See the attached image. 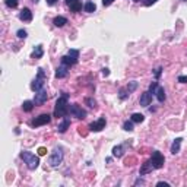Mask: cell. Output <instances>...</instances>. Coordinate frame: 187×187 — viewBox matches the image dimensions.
<instances>
[{
	"mask_svg": "<svg viewBox=\"0 0 187 187\" xmlns=\"http://www.w3.org/2000/svg\"><path fill=\"white\" fill-rule=\"evenodd\" d=\"M135 2H140V0H135Z\"/></svg>",
	"mask_w": 187,
	"mask_h": 187,
	"instance_id": "cell-44",
	"label": "cell"
},
{
	"mask_svg": "<svg viewBox=\"0 0 187 187\" xmlns=\"http://www.w3.org/2000/svg\"><path fill=\"white\" fill-rule=\"evenodd\" d=\"M69 113H70L73 117H76V118H81V120H83V118L86 117V111L83 110L81 105H77V104L69 105Z\"/></svg>",
	"mask_w": 187,
	"mask_h": 187,
	"instance_id": "cell-6",
	"label": "cell"
},
{
	"mask_svg": "<svg viewBox=\"0 0 187 187\" xmlns=\"http://www.w3.org/2000/svg\"><path fill=\"white\" fill-rule=\"evenodd\" d=\"M50 120H51V116L50 114H41L38 116L35 120H32V127H39V126H44V124H48Z\"/></svg>",
	"mask_w": 187,
	"mask_h": 187,
	"instance_id": "cell-7",
	"label": "cell"
},
{
	"mask_svg": "<svg viewBox=\"0 0 187 187\" xmlns=\"http://www.w3.org/2000/svg\"><path fill=\"white\" fill-rule=\"evenodd\" d=\"M170 187V183H165V181H158L156 183V187Z\"/></svg>",
	"mask_w": 187,
	"mask_h": 187,
	"instance_id": "cell-35",
	"label": "cell"
},
{
	"mask_svg": "<svg viewBox=\"0 0 187 187\" xmlns=\"http://www.w3.org/2000/svg\"><path fill=\"white\" fill-rule=\"evenodd\" d=\"M178 82H180V83H187V76H178Z\"/></svg>",
	"mask_w": 187,
	"mask_h": 187,
	"instance_id": "cell-36",
	"label": "cell"
},
{
	"mask_svg": "<svg viewBox=\"0 0 187 187\" xmlns=\"http://www.w3.org/2000/svg\"><path fill=\"white\" fill-rule=\"evenodd\" d=\"M83 9H85V12H88V13H92V12H95L97 6H95V3H92V2H86L85 6H83Z\"/></svg>",
	"mask_w": 187,
	"mask_h": 187,
	"instance_id": "cell-23",
	"label": "cell"
},
{
	"mask_svg": "<svg viewBox=\"0 0 187 187\" xmlns=\"http://www.w3.org/2000/svg\"><path fill=\"white\" fill-rule=\"evenodd\" d=\"M152 102V94L149 92H143L142 95H140V98H139V104L142 105V107H148L149 104Z\"/></svg>",
	"mask_w": 187,
	"mask_h": 187,
	"instance_id": "cell-10",
	"label": "cell"
},
{
	"mask_svg": "<svg viewBox=\"0 0 187 187\" xmlns=\"http://www.w3.org/2000/svg\"><path fill=\"white\" fill-rule=\"evenodd\" d=\"M53 23H54L57 28H61V27H64V25L67 23V19L64 16H56L54 21H53Z\"/></svg>",
	"mask_w": 187,
	"mask_h": 187,
	"instance_id": "cell-17",
	"label": "cell"
},
{
	"mask_svg": "<svg viewBox=\"0 0 187 187\" xmlns=\"http://www.w3.org/2000/svg\"><path fill=\"white\" fill-rule=\"evenodd\" d=\"M47 99H48V95H47V91H45L44 88L35 92V98H34V102H35V105L44 104Z\"/></svg>",
	"mask_w": 187,
	"mask_h": 187,
	"instance_id": "cell-8",
	"label": "cell"
},
{
	"mask_svg": "<svg viewBox=\"0 0 187 187\" xmlns=\"http://www.w3.org/2000/svg\"><path fill=\"white\" fill-rule=\"evenodd\" d=\"M45 2H47V5H48V6H54L59 0H45Z\"/></svg>",
	"mask_w": 187,
	"mask_h": 187,
	"instance_id": "cell-40",
	"label": "cell"
},
{
	"mask_svg": "<svg viewBox=\"0 0 187 187\" xmlns=\"http://www.w3.org/2000/svg\"><path fill=\"white\" fill-rule=\"evenodd\" d=\"M67 73H69V66H64V64H61V66L57 67V70H56V77H57V79L66 77Z\"/></svg>",
	"mask_w": 187,
	"mask_h": 187,
	"instance_id": "cell-13",
	"label": "cell"
},
{
	"mask_svg": "<svg viewBox=\"0 0 187 187\" xmlns=\"http://www.w3.org/2000/svg\"><path fill=\"white\" fill-rule=\"evenodd\" d=\"M5 3L7 7H10V9H15L18 6V3H19V0H5Z\"/></svg>",
	"mask_w": 187,
	"mask_h": 187,
	"instance_id": "cell-27",
	"label": "cell"
},
{
	"mask_svg": "<svg viewBox=\"0 0 187 187\" xmlns=\"http://www.w3.org/2000/svg\"><path fill=\"white\" fill-rule=\"evenodd\" d=\"M69 127H70V120H69L67 117H63V121L57 126V132H59V133H64Z\"/></svg>",
	"mask_w": 187,
	"mask_h": 187,
	"instance_id": "cell-14",
	"label": "cell"
},
{
	"mask_svg": "<svg viewBox=\"0 0 187 187\" xmlns=\"http://www.w3.org/2000/svg\"><path fill=\"white\" fill-rule=\"evenodd\" d=\"M34 105H35V102H34V101H23L22 110H23V111H27V113H29V111H32Z\"/></svg>",
	"mask_w": 187,
	"mask_h": 187,
	"instance_id": "cell-22",
	"label": "cell"
},
{
	"mask_svg": "<svg viewBox=\"0 0 187 187\" xmlns=\"http://www.w3.org/2000/svg\"><path fill=\"white\" fill-rule=\"evenodd\" d=\"M63 158H64V155H63V149L61 148H54V151L51 152L48 158V164L51 167H59V165L63 162Z\"/></svg>",
	"mask_w": 187,
	"mask_h": 187,
	"instance_id": "cell-4",
	"label": "cell"
},
{
	"mask_svg": "<svg viewBox=\"0 0 187 187\" xmlns=\"http://www.w3.org/2000/svg\"><path fill=\"white\" fill-rule=\"evenodd\" d=\"M69 7H70L72 12H81L82 10V3H81L79 0H75L72 5H69Z\"/></svg>",
	"mask_w": 187,
	"mask_h": 187,
	"instance_id": "cell-20",
	"label": "cell"
},
{
	"mask_svg": "<svg viewBox=\"0 0 187 187\" xmlns=\"http://www.w3.org/2000/svg\"><path fill=\"white\" fill-rule=\"evenodd\" d=\"M44 54V50H43V45H37L32 51V59H41Z\"/></svg>",
	"mask_w": 187,
	"mask_h": 187,
	"instance_id": "cell-18",
	"label": "cell"
},
{
	"mask_svg": "<svg viewBox=\"0 0 187 187\" xmlns=\"http://www.w3.org/2000/svg\"><path fill=\"white\" fill-rule=\"evenodd\" d=\"M139 184H145V180H143V178H138V180L135 181V186H139Z\"/></svg>",
	"mask_w": 187,
	"mask_h": 187,
	"instance_id": "cell-39",
	"label": "cell"
},
{
	"mask_svg": "<svg viewBox=\"0 0 187 187\" xmlns=\"http://www.w3.org/2000/svg\"><path fill=\"white\" fill-rule=\"evenodd\" d=\"M151 162H152V165H154L155 170H160V168H162V167H164V162H165L164 155L161 154L160 151H154V152H152Z\"/></svg>",
	"mask_w": 187,
	"mask_h": 187,
	"instance_id": "cell-5",
	"label": "cell"
},
{
	"mask_svg": "<svg viewBox=\"0 0 187 187\" xmlns=\"http://www.w3.org/2000/svg\"><path fill=\"white\" fill-rule=\"evenodd\" d=\"M38 154L39 155H45V154H47V149H45V148H39L38 149Z\"/></svg>",
	"mask_w": 187,
	"mask_h": 187,
	"instance_id": "cell-41",
	"label": "cell"
},
{
	"mask_svg": "<svg viewBox=\"0 0 187 187\" xmlns=\"http://www.w3.org/2000/svg\"><path fill=\"white\" fill-rule=\"evenodd\" d=\"M114 3V0H102V5L104 6H110Z\"/></svg>",
	"mask_w": 187,
	"mask_h": 187,
	"instance_id": "cell-37",
	"label": "cell"
},
{
	"mask_svg": "<svg viewBox=\"0 0 187 187\" xmlns=\"http://www.w3.org/2000/svg\"><path fill=\"white\" fill-rule=\"evenodd\" d=\"M67 99H69V94L63 92L61 97L57 99L54 107V117H66L69 114V104H67Z\"/></svg>",
	"mask_w": 187,
	"mask_h": 187,
	"instance_id": "cell-1",
	"label": "cell"
},
{
	"mask_svg": "<svg viewBox=\"0 0 187 187\" xmlns=\"http://www.w3.org/2000/svg\"><path fill=\"white\" fill-rule=\"evenodd\" d=\"M129 95H130V92L127 91V88H121L120 92H118V97H120V99H127V98H129Z\"/></svg>",
	"mask_w": 187,
	"mask_h": 187,
	"instance_id": "cell-25",
	"label": "cell"
},
{
	"mask_svg": "<svg viewBox=\"0 0 187 187\" xmlns=\"http://www.w3.org/2000/svg\"><path fill=\"white\" fill-rule=\"evenodd\" d=\"M156 88H158V82H152L151 85H149V92L155 94L156 92Z\"/></svg>",
	"mask_w": 187,
	"mask_h": 187,
	"instance_id": "cell-30",
	"label": "cell"
},
{
	"mask_svg": "<svg viewBox=\"0 0 187 187\" xmlns=\"http://www.w3.org/2000/svg\"><path fill=\"white\" fill-rule=\"evenodd\" d=\"M85 102H86L91 108H95V107H97V102H95V99H92V98H86L85 99Z\"/></svg>",
	"mask_w": 187,
	"mask_h": 187,
	"instance_id": "cell-31",
	"label": "cell"
},
{
	"mask_svg": "<svg viewBox=\"0 0 187 187\" xmlns=\"http://www.w3.org/2000/svg\"><path fill=\"white\" fill-rule=\"evenodd\" d=\"M126 88H127V91H129V92L132 94L133 91H135V89L138 88V82H135V81H133V82H130V83H129V85H127Z\"/></svg>",
	"mask_w": 187,
	"mask_h": 187,
	"instance_id": "cell-28",
	"label": "cell"
},
{
	"mask_svg": "<svg viewBox=\"0 0 187 187\" xmlns=\"http://www.w3.org/2000/svg\"><path fill=\"white\" fill-rule=\"evenodd\" d=\"M69 56H72L73 59H79V51L77 50H69V53H67Z\"/></svg>",
	"mask_w": 187,
	"mask_h": 187,
	"instance_id": "cell-32",
	"label": "cell"
},
{
	"mask_svg": "<svg viewBox=\"0 0 187 187\" xmlns=\"http://www.w3.org/2000/svg\"><path fill=\"white\" fill-rule=\"evenodd\" d=\"M32 2H34V3H38V0H32Z\"/></svg>",
	"mask_w": 187,
	"mask_h": 187,
	"instance_id": "cell-43",
	"label": "cell"
},
{
	"mask_svg": "<svg viewBox=\"0 0 187 187\" xmlns=\"http://www.w3.org/2000/svg\"><path fill=\"white\" fill-rule=\"evenodd\" d=\"M64 2H66V5L69 6V5H72V3H73V2H75V0H64Z\"/></svg>",
	"mask_w": 187,
	"mask_h": 187,
	"instance_id": "cell-42",
	"label": "cell"
},
{
	"mask_svg": "<svg viewBox=\"0 0 187 187\" xmlns=\"http://www.w3.org/2000/svg\"><path fill=\"white\" fill-rule=\"evenodd\" d=\"M113 155L117 156V158H121L123 156V146H120V145L118 146H114L113 148Z\"/></svg>",
	"mask_w": 187,
	"mask_h": 187,
	"instance_id": "cell-24",
	"label": "cell"
},
{
	"mask_svg": "<svg viewBox=\"0 0 187 187\" xmlns=\"http://www.w3.org/2000/svg\"><path fill=\"white\" fill-rule=\"evenodd\" d=\"M108 75H110V69H107V67H104V69H102V76H108Z\"/></svg>",
	"mask_w": 187,
	"mask_h": 187,
	"instance_id": "cell-38",
	"label": "cell"
},
{
	"mask_svg": "<svg viewBox=\"0 0 187 187\" xmlns=\"http://www.w3.org/2000/svg\"><path fill=\"white\" fill-rule=\"evenodd\" d=\"M45 79H47V75H45V72L39 67L38 69V75H37V77L34 79V82L31 83V89L32 91H39V89L44 88V83H45Z\"/></svg>",
	"mask_w": 187,
	"mask_h": 187,
	"instance_id": "cell-3",
	"label": "cell"
},
{
	"mask_svg": "<svg viewBox=\"0 0 187 187\" xmlns=\"http://www.w3.org/2000/svg\"><path fill=\"white\" fill-rule=\"evenodd\" d=\"M158 0H143V5L145 6H152L154 3H156Z\"/></svg>",
	"mask_w": 187,
	"mask_h": 187,
	"instance_id": "cell-33",
	"label": "cell"
},
{
	"mask_svg": "<svg viewBox=\"0 0 187 187\" xmlns=\"http://www.w3.org/2000/svg\"><path fill=\"white\" fill-rule=\"evenodd\" d=\"M104 127H105V118H104V117H101V118H98L97 121H94V123L89 124L91 132H101Z\"/></svg>",
	"mask_w": 187,
	"mask_h": 187,
	"instance_id": "cell-9",
	"label": "cell"
},
{
	"mask_svg": "<svg viewBox=\"0 0 187 187\" xmlns=\"http://www.w3.org/2000/svg\"><path fill=\"white\" fill-rule=\"evenodd\" d=\"M77 63V59H73V57H72V56H63V57H61V64H64V66H73V64H76Z\"/></svg>",
	"mask_w": 187,
	"mask_h": 187,
	"instance_id": "cell-15",
	"label": "cell"
},
{
	"mask_svg": "<svg viewBox=\"0 0 187 187\" xmlns=\"http://www.w3.org/2000/svg\"><path fill=\"white\" fill-rule=\"evenodd\" d=\"M16 35L19 37V38H23V39H25V38L28 37V32L25 31V29H19V31L16 32Z\"/></svg>",
	"mask_w": 187,
	"mask_h": 187,
	"instance_id": "cell-29",
	"label": "cell"
},
{
	"mask_svg": "<svg viewBox=\"0 0 187 187\" xmlns=\"http://www.w3.org/2000/svg\"><path fill=\"white\" fill-rule=\"evenodd\" d=\"M155 95H156V98H158V101L160 102H164L165 101V91L162 86H158L156 88V92H155Z\"/></svg>",
	"mask_w": 187,
	"mask_h": 187,
	"instance_id": "cell-19",
	"label": "cell"
},
{
	"mask_svg": "<svg viewBox=\"0 0 187 187\" xmlns=\"http://www.w3.org/2000/svg\"><path fill=\"white\" fill-rule=\"evenodd\" d=\"M21 158L23 160V162L27 164V167L29 168V170H35V168L39 165V158H38V156H35L34 154L28 152V151H23L22 154H21Z\"/></svg>",
	"mask_w": 187,
	"mask_h": 187,
	"instance_id": "cell-2",
	"label": "cell"
},
{
	"mask_svg": "<svg viewBox=\"0 0 187 187\" xmlns=\"http://www.w3.org/2000/svg\"><path fill=\"white\" fill-rule=\"evenodd\" d=\"M19 19L23 21V22H29V21H32V12L29 10L28 7H23L21 13H19Z\"/></svg>",
	"mask_w": 187,
	"mask_h": 187,
	"instance_id": "cell-11",
	"label": "cell"
},
{
	"mask_svg": "<svg viewBox=\"0 0 187 187\" xmlns=\"http://www.w3.org/2000/svg\"><path fill=\"white\" fill-rule=\"evenodd\" d=\"M161 72H162V67H158V69H155V77L156 79H160V76H161Z\"/></svg>",
	"mask_w": 187,
	"mask_h": 187,
	"instance_id": "cell-34",
	"label": "cell"
},
{
	"mask_svg": "<svg viewBox=\"0 0 187 187\" xmlns=\"http://www.w3.org/2000/svg\"><path fill=\"white\" fill-rule=\"evenodd\" d=\"M181 138H177L174 142H172V145H171V154H178L180 152V148H181Z\"/></svg>",
	"mask_w": 187,
	"mask_h": 187,
	"instance_id": "cell-16",
	"label": "cell"
},
{
	"mask_svg": "<svg viewBox=\"0 0 187 187\" xmlns=\"http://www.w3.org/2000/svg\"><path fill=\"white\" fill-rule=\"evenodd\" d=\"M123 129H124V130H126V132H132L133 130V121L130 120H126L124 121V123H123Z\"/></svg>",
	"mask_w": 187,
	"mask_h": 187,
	"instance_id": "cell-26",
	"label": "cell"
},
{
	"mask_svg": "<svg viewBox=\"0 0 187 187\" xmlns=\"http://www.w3.org/2000/svg\"><path fill=\"white\" fill-rule=\"evenodd\" d=\"M152 170H155V168H154V165H152V162H151V160H149V161H146L145 164H142L140 170H139V174H140V176H145V174L151 172Z\"/></svg>",
	"mask_w": 187,
	"mask_h": 187,
	"instance_id": "cell-12",
	"label": "cell"
},
{
	"mask_svg": "<svg viewBox=\"0 0 187 187\" xmlns=\"http://www.w3.org/2000/svg\"><path fill=\"white\" fill-rule=\"evenodd\" d=\"M130 120H132L133 123H142V121L145 120V116L140 114V113H133L132 117H130Z\"/></svg>",
	"mask_w": 187,
	"mask_h": 187,
	"instance_id": "cell-21",
	"label": "cell"
}]
</instances>
